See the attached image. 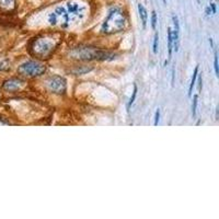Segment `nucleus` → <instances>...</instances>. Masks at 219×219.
<instances>
[{
	"label": "nucleus",
	"mask_w": 219,
	"mask_h": 219,
	"mask_svg": "<svg viewBox=\"0 0 219 219\" xmlns=\"http://www.w3.org/2000/svg\"><path fill=\"white\" fill-rule=\"evenodd\" d=\"M69 55L75 59L80 60H110L114 58V55L91 47H78L71 50Z\"/></svg>",
	"instance_id": "obj_1"
},
{
	"label": "nucleus",
	"mask_w": 219,
	"mask_h": 219,
	"mask_svg": "<svg viewBox=\"0 0 219 219\" xmlns=\"http://www.w3.org/2000/svg\"><path fill=\"white\" fill-rule=\"evenodd\" d=\"M126 19L124 12L120 9H114L110 12L109 17L102 25L101 31L105 34H114L123 31L125 28Z\"/></svg>",
	"instance_id": "obj_2"
},
{
	"label": "nucleus",
	"mask_w": 219,
	"mask_h": 219,
	"mask_svg": "<svg viewBox=\"0 0 219 219\" xmlns=\"http://www.w3.org/2000/svg\"><path fill=\"white\" fill-rule=\"evenodd\" d=\"M56 47V39L53 37H41L37 39L32 45V53L39 58H46L50 56Z\"/></svg>",
	"instance_id": "obj_3"
},
{
	"label": "nucleus",
	"mask_w": 219,
	"mask_h": 219,
	"mask_svg": "<svg viewBox=\"0 0 219 219\" xmlns=\"http://www.w3.org/2000/svg\"><path fill=\"white\" fill-rule=\"evenodd\" d=\"M45 70H46L45 66L39 63H36V61H26L19 68V72L29 77L41 76L45 72Z\"/></svg>",
	"instance_id": "obj_4"
},
{
	"label": "nucleus",
	"mask_w": 219,
	"mask_h": 219,
	"mask_svg": "<svg viewBox=\"0 0 219 219\" xmlns=\"http://www.w3.org/2000/svg\"><path fill=\"white\" fill-rule=\"evenodd\" d=\"M50 22L52 25L67 28L68 23H69V14L66 12L63 7H58L50 16Z\"/></svg>",
	"instance_id": "obj_5"
},
{
	"label": "nucleus",
	"mask_w": 219,
	"mask_h": 219,
	"mask_svg": "<svg viewBox=\"0 0 219 219\" xmlns=\"http://www.w3.org/2000/svg\"><path fill=\"white\" fill-rule=\"evenodd\" d=\"M48 88L54 93H64L66 91V80L59 76H54L48 80Z\"/></svg>",
	"instance_id": "obj_6"
},
{
	"label": "nucleus",
	"mask_w": 219,
	"mask_h": 219,
	"mask_svg": "<svg viewBox=\"0 0 219 219\" xmlns=\"http://www.w3.org/2000/svg\"><path fill=\"white\" fill-rule=\"evenodd\" d=\"M68 7V12L71 17H82L84 12V7L81 6L79 2H76V1H69L67 5Z\"/></svg>",
	"instance_id": "obj_7"
},
{
	"label": "nucleus",
	"mask_w": 219,
	"mask_h": 219,
	"mask_svg": "<svg viewBox=\"0 0 219 219\" xmlns=\"http://www.w3.org/2000/svg\"><path fill=\"white\" fill-rule=\"evenodd\" d=\"M172 21L173 24H174V30L172 31V39H173V47H174L175 52L179 50V45H180V24H179V20H177L176 16L172 17Z\"/></svg>",
	"instance_id": "obj_8"
},
{
	"label": "nucleus",
	"mask_w": 219,
	"mask_h": 219,
	"mask_svg": "<svg viewBox=\"0 0 219 219\" xmlns=\"http://www.w3.org/2000/svg\"><path fill=\"white\" fill-rule=\"evenodd\" d=\"M22 84H23V82L19 79H10L3 84V88L6 90H9V91H13V90H18V89L21 88Z\"/></svg>",
	"instance_id": "obj_9"
},
{
	"label": "nucleus",
	"mask_w": 219,
	"mask_h": 219,
	"mask_svg": "<svg viewBox=\"0 0 219 219\" xmlns=\"http://www.w3.org/2000/svg\"><path fill=\"white\" fill-rule=\"evenodd\" d=\"M16 7V0H0V10L8 12L14 9Z\"/></svg>",
	"instance_id": "obj_10"
},
{
	"label": "nucleus",
	"mask_w": 219,
	"mask_h": 219,
	"mask_svg": "<svg viewBox=\"0 0 219 219\" xmlns=\"http://www.w3.org/2000/svg\"><path fill=\"white\" fill-rule=\"evenodd\" d=\"M138 11H139V17H140L141 22H143V28H146L147 17H148V14H147V11H146V9H145V7H143V5H140V3L138 5Z\"/></svg>",
	"instance_id": "obj_11"
},
{
	"label": "nucleus",
	"mask_w": 219,
	"mask_h": 219,
	"mask_svg": "<svg viewBox=\"0 0 219 219\" xmlns=\"http://www.w3.org/2000/svg\"><path fill=\"white\" fill-rule=\"evenodd\" d=\"M173 50V39H172V29L168 28V53H169V59L171 58Z\"/></svg>",
	"instance_id": "obj_12"
},
{
	"label": "nucleus",
	"mask_w": 219,
	"mask_h": 219,
	"mask_svg": "<svg viewBox=\"0 0 219 219\" xmlns=\"http://www.w3.org/2000/svg\"><path fill=\"white\" fill-rule=\"evenodd\" d=\"M198 75V66L195 67V70H194L193 73V77H192V80H191V84H190V89H188V95H192V91H193V87L195 84V80H196V77Z\"/></svg>",
	"instance_id": "obj_13"
},
{
	"label": "nucleus",
	"mask_w": 219,
	"mask_h": 219,
	"mask_svg": "<svg viewBox=\"0 0 219 219\" xmlns=\"http://www.w3.org/2000/svg\"><path fill=\"white\" fill-rule=\"evenodd\" d=\"M136 95H137V86L136 84H134V91H133V95H132L131 100H129V102H128V105H127V109L129 110V107H131V105L134 103V101H135L136 99Z\"/></svg>",
	"instance_id": "obj_14"
},
{
	"label": "nucleus",
	"mask_w": 219,
	"mask_h": 219,
	"mask_svg": "<svg viewBox=\"0 0 219 219\" xmlns=\"http://www.w3.org/2000/svg\"><path fill=\"white\" fill-rule=\"evenodd\" d=\"M214 68H215V73L218 77L219 75V69H218V55H217V50H215V56H214Z\"/></svg>",
	"instance_id": "obj_15"
},
{
	"label": "nucleus",
	"mask_w": 219,
	"mask_h": 219,
	"mask_svg": "<svg viewBox=\"0 0 219 219\" xmlns=\"http://www.w3.org/2000/svg\"><path fill=\"white\" fill-rule=\"evenodd\" d=\"M196 107H197V95H194L193 104H192V114H193V117L196 116Z\"/></svg>",
	"instance_id": "obj_16"
},
{
	"label": "nucleus",
	"mask_w": 219,
	"mask_h": 219,
	"mask_svg": "<svg viewBox=\"0 0 219 219\" xmlns=\"http://www.w3.org/2000/svg\"><path fill=\"white\" fill-rule=\"evenodd\" d=\"M158 39H159V36L158 34H154V53L157 54L158 53Z\"/></svg>",
	"instance_id": "obj_17"
},
{
	"label": "nucleus",
	"mask_w": 219,
	"mask_h": 219,
	"mask_svg": "<svg viewBox=\"0 0 219 219\" xmlns=\"http://www.w3.org/2000/svg\"><path fill=\"white\" fill-rule=\"evenodd\" d=\"M156 25H157V14L154 11H152V14H151V26L152 29H156Z\"/></svg>",
	"instance_id": "obj_18"
},
{
	"label": "nucleus",
	"mask_w": 219,
	"mask_h": 219,
	"mask_svg": "<svg viewBox=\"0 0 219 219\" xmlns=\"http://www.w3.org/2000/svg\"><path fill=\"white\" fill-rule=\"evenodd\" d=\"M92 70V68H81V69H77V70H75V72L78 73V75H82V73L84 72H88V71Z\"/></svg>",
	"instance_id": "obj_19"
},
{
	"label": "nucleus",
	"mask_w": 219,
	"mask_h": 219,
	"mask_svg": "<svg viewBox=\"0 0 219 219\" xmlns=\"http://www.w3.org/2000/svg\"><path fill=\"white\" fill-rule=\"evenodd\" d=\"M159 118H160V111L159 110H157L156 116H154V126L158 125V123H159Z\"/></svg>",
	"instance_id": "obj_20"
},
{
	"label": "nucleus",
	"mask_w": 219,
	"mask_h": 219,
	"mask_svg": "<svg viewBox=\"0 0 219 219\" xmlns=\"http://www.w3.org/2000/svg\"><path fill=\"white\" fill-rule=\"evenodd\" d=\"M211 7V13H216V5L215 3H210Z\"/></svg>",
	"instance_id": "obj_21"
},
{
	"label": "nucleus",
	"mask_w": 219,
	"mask_h": 219,
	"mask_svg": "<svg viewBox=\"0 0 219 219\" xmlns=\"http://www.w3.org/2000/svg\"><path fill=\"white\" fill-rule=\"evenodd\" d=\"M198 82H199V86H198V90H201V89H202V82H203V80H202V78L198 79Z\"/></svg>",
	"instance_id": "obj_22"
},
{
	"label": "nucleus",
	"mask_w": 219,
	"mask_h": 219,
	"mask_svg": "<svg viewBox=\"0 0 219 219\" xmlns=\"http://www.w3.org/2000/svg\"><path fill=\"white\" fill-rule=\"evenodd\" d=\"M210 13H211V11H210V7H208V8L206 9V14H207V16H209Z\"/></svg>",
	"instance_id": "obj_23"
},
{
	"label": "nucleus",
	"mask_w": 219,
	"mask_h": 219,
	"mask_svg": "<svg viewBox=\"0 0 219 219\" xmlns=\"http://www.w3.org/2000/svg\"><path fill=\"white\" fill-rule=\"evenodd\" d=\"M3 65H5V64H0V70H2V69H5V68H6Z\"/></svg>",
	"instance_id": "obj_24"
},
{
	"label": "nucleus",
	"mask_w": 219,
	"mask_h": 219,
	"mask_svg": "<svg viewBox=\"0 0 219 219\" xmlns=\"http://www.w3.org/2000/svg\"><path fill=\"white\" fill-rule=\"evenodd\" d=\"M163 3H167V0H163Z\"/></svg>",
	"instance_id": "obj_25"
}]
</instances>
